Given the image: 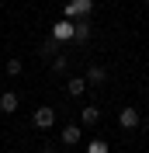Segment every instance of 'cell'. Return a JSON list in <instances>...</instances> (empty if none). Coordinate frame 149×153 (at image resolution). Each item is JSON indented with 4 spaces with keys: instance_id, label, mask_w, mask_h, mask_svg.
<instances>
[{
    "instance_id": "cell-11",
    "label": "cell",
    "mask_w": 149,
    "mask_h": 153,
    "mask_svg": "<svg viewBox=\"0 0 149 153\" xmlns=\"http://www.w3.org/2000/svg\"><path fill=\"white\" fill-rule=\"evenodd\" d=\"M80 122H83V125H97V122H101V111H97L94 105H87L83 111H80Z\"/></svg>"
},
{
    "instance_id": "cell-15",
    "label": "cell",
    "mask_w": 149,
    "mask_h": 153,
    "mask_svg": "<svg viewBox=\"0 0 149 153\" xmlns=\"http://www.w3.org/2000/svg\"><path fill=\"white\" fill-rule=\"evenodd\" d=\"M42 153H56V150H52V146H45V150H42Z\"/></svg>"
},
{
    "instance_id": "cell-4",
    "label": "cell",
    "mask_w": 149,
    "mask_h": 153,
    "mask_svg": "<svg viewBox=\"0 0 149 153\" xmlns=\"http://www.w3.org/2000/svg\"><path fill=\"white\" fill-rule=\"evenodd\" d=\"M18 105H21V97L14 94V91H4V94H0V111L14 115V111H18Z\"/></svg>"
},
{
    "instance_id": "cell-5",
    "label": "cell",
    "mask_w": 149,
    "mask_h": 153,
    "mask_svg": "<svg viewBox=\"0 0 149 153\" xmlns=\"http://www.w3.org/2000/svg\"><path fill=\"white\" fill-rule=\"evenodd\" d=\"M80 125H63V132H59V139H63V146H76L80 143Z\"/></svg>"
},
{
    "instance_id": "cell-10",
    "label": "cell",
    "mask_w": 149,
    "mask_h": 153,
    "mask_svg": "<svg viewBox=\"0 0 149 153\" xmlns=\"http://www.w3.org/2000/svg\"><path fill=\"white\" fill-rule=\"evenodd\" d=\"M90 38V18H76V38L73 42H87Z\"/></svg>"
},
{
    "instance_id": "cell-7",
    "label": "cell",
    "mask_w": 149,
    "mask_h": 153,
    "mask_svg": "<svg viewBox=\"0 0 149 153\" xmlns=\"http://www.w3.org/2000/svg\"><path fill=\"white\" fill-rule=\"evenodd\" d=\"M38 56H42V59H56V56H59V38L42 42V45H38Z\"/></svg>"
},
{
    "instance_id": "cell-12",
    "label": "cell",
    "mask_w": 149,
    "mask_h": 153,
    "mask_svg": "<svg viewBox=\"0 0 149 153\" xmlns=\"http://www.w3.org/2000/svg\"><path fill=\"white\" fill-rule=\"evenodd\" d=\"M4 70H7L10 76H18L21 70H24V63H21V59H10V63H7V66H4Z\"/></svg>"
},
{
    "instance_id": "cell-13",
    "label": "cell",
    "mask_w": 149,
    "mask_h": 153,
    "mask_svg": "<svg viewBox=\"0 0 149 153\" xmlns=\"http://www.w3.org/2000/svg\"><path fill=\"white\" fill-rule=\"evenodd\" d=\"M87 153H111V150H108V143H101V139H94V143L87 146Z\"/></svg>"
},
{
    "instance_id": "cell-1",
    "label": "cell",
    "mask_w": 149,
    "mask_h": 153,
    "mask_svg": "<svg viewBox=\"0 0 149 153\" xmlns=\"http://www.w3.org/2000/svg\"><path fill=\"white\" fill-rule=\"evenodd\" d=\"M63 10H66V18H69V21H76V18H90V14H94V0H69Z\"/></svg>"
},
{
    "instance_id": "cell-9",
    "label": "cell",
    "mask_w": 149,
    "mask_h": 153,
    "mask_svg": "<svg viewBox=\"0 0 149 153\" xmlns=\"http://www.w3.org/2000/svg\"><path fill=\"white\" fill-rule=\"evenodd\" d=\"M104 80H108V70H104V66H90V70H87V84L101 87Z\"/></svg>"
},
{
    "instance_id": "cell-2",
    "label": "cell",
    "mask_w": 149,
    "mask_h": 153,
    "mask_svg": "<svg viewBox=\"0 0 149 153\" xmlns=\"http://www.w3.org/2000/svg\"><path fill=\"white\" fill-rule=\"evenodd\" d=\"M31 122H35V129H52V122H56V111H52L49 105H42V108H35Z\"/></svg>"
},
{
    "instance_id": "cell-14",
    "label": "cell",
    "mask_w": 149,
    "mask_h": 153,
    "mask_svg": "<svg viewBox=\"0 0 149 153\" xmlns=\"http://www.w3.org/2000/svg\"><path fill=\"white\" fill-rule=\"evenodd\" d=\"M63 70H66V56H56L52 59V73H63Z\"/></svg>"
},
{
    "instance_id": "cell-16",
    "label": "cell",
    "mask_w": 149,
    "mask_h": 153,
    "mask_svg": "<svg viewBox=\"0 0 149 153\" xmlns=\"http://www.w3.org/2000/svg\"><path fill=\"white\" fill-rule=\"evenodd\" d=\"M146 4H149V0H146Z\"/></svg>"
},
{
    "instance_id": "cell-6",
    "label": "cell",
    "mask_w": 149,
    "mask_h": 153,
    "mask_svg": "<svg viewBox=\"0 0 149 153\" xmlns=\"http://www.w3.org/2000/svg\"><path fill=\"white\" fill-rule=\"evenodd\" d=\"M118 118H121V129H135V125L142 122L135 108H121V115H118Z\"/></svg>"
},
{
    "instance_id": "cell-3",
    "label": "cell",
    "mask_w": 149,
    "mask_h": 153,
    "mask_svg": "<svg viewBox=\"0 0 149 153\" xmlns=\"http://www.w3.org/2000/svg\"><path fill=\"white\" fill-rule=\"evenodd\" d=\"M52 38H59V42H69V38H76V21L63 18L56 28H52Z\"/></svg>"
},
{
    "instance_id": "cell-8",
    "label": "cell",
    "mask_w": 149,
    "mask_h": 153,
    "mask_svg": "<svg viewBox=\"0 0 149 153\" xmlns=\"http://www.w3.org/2000/svg\"><path fill=\"white\" fill-rule=\"evenodd\" d=\"M66 94H69V97H80V94H87V76H73V80L66 84Z\"/></svg>"
}]
</instances>
